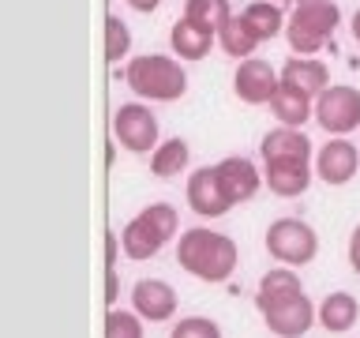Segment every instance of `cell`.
I'll use <instances>...</instances> for the list:
<instances>
[{"instance_id":"obj_15","label":"cell","mask_w":360,"mask_h":338,"mask_svg":"<svg viewBox=\"0 0 360 338\" xmlns=\"http://www.w3.org/2000/svg\"><path fill=\"white\" fill-rule=\"evenodd\" d=\"M297 293H304L297 267H285V263L270 267L266 275L259 278V286H255V308L266 312V308H274V304H281V301L297 297Z\"/></svg>"},{"instance_id":"obj_26","label":"cell","mask_w":360,"mask_h":338,"mask_svg":"<svg viewBox=\"0 0 360 338\" xmlns=\"http://www.w3.org/2000/svg\"><path fill=\"white\" fill-rule=\"evenodd\" d=\"M105 338H143V315L135 308H109Z\"/></svg>"},{"instance_id":"obj_4","label":"cell","mask_w":360,"mask_h":338,"mask_svg":"<svg viewBox=\"0 0 360 338\" xmlns=\"http://www.w3.org/2000/svg\"><path fill=\"white\" fill-rule=\"evenodd\" d=\"M266 252L285 267H304L319 256V233L304 218H274L266 225Z\"/></svg>"},{"instance_id":"obj_27","label":"cell","mask_w":360,"mask_h":338,"mask_svg":"<svg viewBox=\"0 0 360 338\" xmlns=\"http://www.w3.org/2000/svg\"><path fill=\"white\" fill-rule=\"evenodd\" d=\"M139 214H143V218L154 225L158 233L165 237V241H173L176 230H180V214H176L173 203H146V207H143Z\"/></svg>"},{"instance_id":"obj_1","label":"cell","mask_w":360,"mask_h":338,"mask_svg":"<svg viewBox=\"0 0 360 338\" xmlns=\"http://www.w3.org/2000/svg\"><path fill=\"white\" fill-rule=\"evenodd\" d=\"M236 241L229 233H214V230H184L176 241V263L199 282H229L236 270Z\"/></svg>"},{"instance_id":"obj_25","label":"cell","mask_w":360,"mask_h":338,"mask_svg":"<svg viewBox=\"0 0 360 338\" xmlns=\"http://www.w3.org/2000/svg\"><path fill=\"white\" fill-rule=\"evenodd\" d=\"M128 53H131V30H128V23L109 11V15H105V61L109 64H120V61H128Z\"/></svg>"},{"instance_id":"obj_7","label":"cell","mask_w":360,"mask_h":338,"mask_svg":"<svg viewBox=\"0 0 360 338\" xmlns=\"http://www.w3.org/2000/svg\"><path fill=\"white\" fill-rule=\"evenodd\" d=\"M281 87V72H274L266 61L259 56H244L236 64V75H233V90L244 106H270V98L278 94Z\"/></svg>"},{"instance_id":"obj_28","label":"cell","mask_w":360,"mask_h":338,"mask_svg":"<svg viewBox=\"0 0 360 338\" xmlns=\"http://www.w3.org/2000/svg\"><path fill=\"white\" fill-rule=\"evenodd\" d=\"M169 338H221V327L207 320V315H188V320L173 323Z\"/></svg>"},{"instance_id":"obj_19","label":"cell","mask_w":360,"mask_h":338,"mask_svg":"<svg viewBox=\"0 0 360 338\" xmlns=\"http://www.w3.org/2000/svg\"><path fill=\"white\" fill-rule=\"evenodd\" d=\"M120 244H124V256L128 259H150L165 248V237L158 233L143 214H135V218L120 230Z\"/></svg>"},{"instance_id":"obj_6","label":"cell","mask_w":360,"mask_h":338,"mask_svg":"<svg viewBox=\"0 0 360 338\" xmlns=\"http://www.w3.org/2000/svg\"><path fill=\"white\" fill-rule=\"evenodd\" d=\"M112 139L131 154H150L158 146V117L143 101H120L112 109Z\"/></svg>"},{"instance_id":"obj_22","label":"cell","mask_w":360,"mask_h":338,"mask_svg":"<svg viewBox=\"0 0 360 338\" xmlns=\"http://www.w3.org/2000/svg\"><path fill=\"white\" fill-rule=\"evenodd\" d=\"M191 162V146L188 139H165V143H158L154 151H150V173L158 180H169V177H176V173H184Z\"/></svg>"},{"instance_id":"obj_13","label":"cell","mask_w":360,"mask_h":338,"mask_svg":"<svg viewBox=\"0 0 360 338\" xmlns=\"http://www.w3.org/2000/svg\"><path fill=\"white\" fill-rule=\"evenodd\" d=\"M214 169H218V180H221V188H225V196H229L233 207H236V203H248L259 188L266 184L252 158H240V154L221 158V162L214 165Z\"/></svg>"},{"instance_id":"obj_16","label":"cell","mask_w":360,"mask_h":338,"mask_svg":"<svg viewBox=\"0 0 360 338\" xmlns=\"http://www.w3.org/2000/svg\"><path fill=\"white\" fill-rule=\"evenodd\" d=\"M214 42H218V34L199 27V23H191L188 15L180 23H173V30H169V49H173V56H180V61H202Z\"/></svg>"},{"instance_id":"obj_8","label":"cell","mask_w":360,"mask_h":338,"mask_svg":"<svg viewBox=\"0 0 360 338\" xmlns=\"http://www.w3.org/2000/svg\"><path fill=\"white\" fill-rule=\"evenodd\" d=\"M259 315H263V323H266L270 334L300 338V334L311 331V323H319V304H311L308 293H297V297L281 301V304H274V308H266Z\"/></svg>"},{"instance_id":"obj_32","label":"cell","mask_w":360,"mask_h":338,"mask_svg":"<svg viewBox=\"0 0 360 338\" xmlns=\"http://www.w3.org/2000/svg\"><path fill=\"white\" fill-rule=\"evenodd\" d=\"M131 11H143V15H150V11H158L162 8V0H124Z\"/></svg>"},{"instance_id":"obj_2","label":"cell","mask_w":360,"mask_h":338,"mask_svg":"<svg viewBox=\"0 0 360 338\" xmlns=\"http://www.w3.org/2000/svg\"><path fill=\"white\" fill-rule=\"evenodd\" d=\"M124 83H128L143 101H176L188 90L184 61L165 53H143L124 64Z\"/></svg>"},{"instance_id":"obj_29","label":"cell","mask_w":360,"mask_h":338,"mask_svg":"<svg viewBox=\"0 0 360 338\" xmlns=\"http://www.w3.org/2000/svg\"><path fill=\"white\" fill-rule=\"evenodd\" d=\"M117 297H120V275L117 267H105V304L117 308Z\"/></svg>"},{"instance_id":"obj_24","label":"cell","mask_w":360,"mask_h":338,"mask_svg":"<svg viewBox=\"0 0 360 338\" xmlns=\"http://www.w3.org/2000/svg\"><path fill=\"white\" fill-rule=\"evenodd\" d=\"M184 15L191 23H199V27L218 34L221 23L233 15V8H229V0H184Z\"/></svg>"},{"instance_id":"obj_3","label":"cell","mask_w":360,"mask_h":338,"mask_svg":"<svg viewBox=\"0 0 360 338\" xmlns=\"http://www.w3.org/2000/svg\"><path fill=\"white\" fill-rule=\"evenodd\" d=\"M338 23H342V11H338L334 0H300V4H292V15L285 23L289 49L300 56L319 53L334 38Z\"/></svg>"},{"instance_id":"obj_23","label":"cell","mask_w":360,"mask_h":338,"mask_svg":"<svg viewBox=\"0 0 360 338\" xmlns=\"http://www.w3.org/2000/svg\"><path fill=\"white\" fill-rule=\"evenodd\" d=\"M218 45H221V53L244 61V56H252L259 49V38H255V30L248 27L244 15H229L221 23V30H218Z\"/></svg>"},{"instance_id":"obj_33","label":"cell","mask_w":360,"mask_h":338,"mask_svg":"<svg viewBox=\"0 0 360 338\" xmlns=\"http://www.w3.org/2000/svg\"><path fill=\"white\" fill-rule=\"evenodd\" d=\"M349 34H353V42L360 45V8L353 11V23H349Z\"/></svg>"},{"instance_id":"obj_18","label":"cell","mask_w":360,"mask_h":338,"mask_svg":"<svg viewBox=\"0 0 360 338\" xmlns=\"http://www.w3.org/2000/svg\"><path fill=\"white\" fill-rule=\"evenodd\" d=\"M270 113H274L278 124H289V128H304L308 120H315V98L304 94V90L281 83L278 94L270 98Z\"/></svg>"},{"instance_id":"obj_20","label":"cell","mask_w":360,"mask_h":338,"mask_svg":"<svg viewBox=\"0 0 360 338\" xmlns=\"http://www.w3.org/2000/svg\"><path fill=\"white\" fill-rule=\"evenodd\" d=\"M311 177H315V165H266L263 169V180L266 188L281 199H297L311 188Z\"/></svg>"},{"instance_id":"obj_5","label":"cell","mask_w":360,"mask_h":338,"mask_svg":"<svg viewBox=\"0 0 360 338\" xmlns=\"http://www.w3.org/2000/svg\"><path fill=\"white\" fill-rule=\"evenodd\" d=\"M315 124L326 135H349L360 128V90L349 83H330L315 98Z\"/></svg>"},{"instance_id":"obj_21","label":"cell","mask_w":360,"mask_h":338,"mask_svg":"<svg viewBox=\"0 0 360 338\" xmlns=\"http://www.w3.org/2000/svg\"><path fill=\"white\" fill-rule=\"evenodd\" d=\"M240 15L248 19V27L255 30V38L259 42H270V38H278L281 30H285V11H281L278 0H252Z\"/></svg>"},{"instance_id":"obj_11","label":"cell","mask_w":360,"mask_h":338,"mask_svg":"<svg viewBox=\"0 0 360 338\" xmlns=\"http://www.w3.org/2000/svg\"><path fill=\"white\" fill-rule=\"evenodd\" d=\"M184 196H188V207L199 214V218H221V214L233 211L229 196H225L221 180H218V169L214 165H202L188 177L184 184Z\"/></svg>"},{"instance_id":"obj_10","label":"cell","mask_w":360,"mask_h":338,"mask_svg":"<svg viewBox=\"0 0 360 338\" xmlns=\"http://www.w3.org/2000/svg\"><path fill=\"white\" fill-rule=\"evenodd\" d=\"M356 169H360V151H356V143L345 139V135H334V139L323 143L319 154H315V177L330 188L349 184V180L356 177Z\"/></svg>"},{"instance_id":"obj_17","label":"cell","mask_w":360,"mask_h":338,"mask_svg":"<svg viewBox=\"0 0 360 338\" xmlns=\"http://www.w3.org/2000/svg\"><path fill=\"white\" fill-rule=\"evenodd\" d=\"M356 320H360V301L353 297V293L334 289V293H326V297L319 301V327L323 331L345 334V331L356 327Z\"/></svg>"},{"instance_id":"obj_14","label":"cell","mask_w":360,"mask_h":338,"mask_svg":"<svg viewBox=\"0 0 360 338\" xmlns=\"http://www.w3.org/2000/svg\"><path fill=\"white\" fill-rule=\"evenodd\" d=\"M281 83L304 90V94L319 98L326 87H330V68H326L319 56H289L285 64H281Z\"/></svg>"},{"instance_id":"obj_31","label":"cell","mask_w":360,"mask_h":338,"mask_svg":"<svg viewBox=\"0 0 360 338\" xmlns=\"http://www.w3.org/2000/svg\"><path fill=\"white\" fill-rule=\"evenodd\" d=\"M117 244H120V237L117 233H105V267H117Z\"/></svg>"},{"instance_id":"obj_12","label":"cell","mask_w":360,"mask_h":338,"mask_svg":"<svg viewBox=\"0 0 360 338\" xmlns=\"http://www.w3.org/2000/svg\"><path fill=\"white\" fill-rule=\"evenodd\" d=\"M131 308L146 323H165L176 315V289L165 278H139L131 286Z\"/></svg>"},{"instance_id":"obj_30","label":"cell","mask_w":360,"mask_h":338,"mask_svg":"<svg viewBox=\"0 0 360 338\" xmlns=\"http://www.w3.org/2000/svg\"><path fill=\"white\" fill-rule=\"evenodd\" d=\"M349 267H353L356 275H360V225H356L353 233H349Z\"/></svg>"},{"instance_id":"obj_34","label":"cell","mask_w":360,"mask_h":338,"mask_svg":"<svg viewBox=\"0 0 360 338\" xmlns=\"http://www.w3.org/2000/svg\"><path fill=\"white\" fill-rule=\"evenodd\" d=\"M278 4H300V0H278Z\"/></svg>"},{"instance_id":"obj_9","label":"cell","mask_w":360,"mask_h":338,"mask_svg":"<svg viewBox=\"0 0 360 338\" xmlns=\"http://www.w3.org/2000/svg\"><path fill=\"white\" fill-rule=\"evenodd\" d=\"M259 154H263V165H311L315 158L304 128H289V124L270 128L259 143Z\"/></svg>"}]
</instances>
